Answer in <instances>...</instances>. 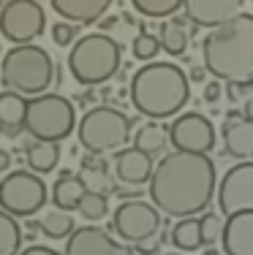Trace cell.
<instances>
[{
  "label": "cell",
  "instance_id": "7a4b0ae2",
  "mask_svg": "<svg viewBox=\"0 0 253 255\" xmlns=\"http://www.w3.org/2000/svg\"><path fill=\"white\" fill-rule=\"evenodd\" d=\"M204 71L226 84H253V14H237L202 41Z\"/></svg>",
  "mask_w": 253,
  "mask_h": 255
},
{
  "label": "cell",
  "instance_id": "836d02e7",
  "mask_svg": "<svg viewBox=\"0 0 253 255\" xmlns=\"http://www.w3.org/2000/svg\"><path fill=\"white\" fill-rule=\"evenodd\" d=\"M240 114H243L245 120H251V123H253V93L243 101V106H240Z\"/></svg>",
  "mask_w": 253,
  "mask_h": 255
},
{
  "label": "cell",
  "instance_id": "4dcf8cb0",
  "mask_svg": "<svg viewBox=\"0 0 253 255\" xmlns=\"http://www.w3.org/2000/svg\"><path fill=\"white\" fill-rule=\"evenodd\" d=\"M52 41L57 46H71L76 41V25H71V22H55L52 25Z\"/></svg>",
  "mask_w": 253,
  "mask_h": 255
},
{
  "label": "cell",
  "instance_id": "2e32d148",
  "mask_svg": "<svg viewBox=\"0 0 253 255\" xmlns=\"http://www.w3.org/2000/svg\"><path fill=\"white\" fill-rule=\"evenodd\" d=\"M153 157L139 152V149L128 147V149H117L114 152V179L120 185H128V187H139L150 179L153 174Z\"/></svg>",
  "mask_w": 253,
  "mask_h": 255
},
{
  "label": "cell",
  "instance_id": "3957f363",
  "mask_svg": "<svg viewBox=\"0 0 253 255\" xmlns=\"http://www.w3.org/2000/svg\"><path fill=\"white\" fill-rule=\"evenodd\" d=\"M131 103L136 112L150 120L174 117L191 101V82L180 65L174 63H150L142 65L128 84Z\"/></svg>",
  "mask_w": 253,
  "mask_h": 255
},
{
  "label": "cell",
  "instance_id": "f546056e",
  "mask_svg": "<svg viewBox=\"0 0 253 255\" xmlns=\"http://www.w3.org/2000/svg\"><path fill=\"white\" fill-rule=\"evenodd\" d=\"M158 49H161L158 35H153V33H139L134 38V44H131L134 57L136 60H144V63H153V60L158 57Z\"/></svg>",
  "mask_w": 253,
  "mask_h": 255
},
{
  "label": "cell",
  "instance_id": "6da1fadb",
  "mask_svg": "<svg viewBox=\"0 0 253 255\" xmlns=\"http://www.w3.org/2000/svg\"><path fill=\"white\" fill-rule=\"evenodd\" d=\"M150 204L166 217H194L215 196V163L202 152H166L147 179Z\"/></svg>",
  "mask_w": 253,
  "mask_h": 255
},
{
  "label": "cell",
  "instance_id": "d6a6232c",
  "mask_svg": "<svg viewBox=\"0 0 253 255\" xmlns=\"http://www.w3.org/2000/svg\"><path fill=\"white\" fill-rule=\"evenodd\" d=\"M16 255H60V253L52 250V247H46V245H30L25 250H19Z\"/></svg>",
  "mask_w": 253,
  "mask_h": 255
},
{
  "label": "cell",
  "instance_id": "9c48e42d",
  "mask_svg": "<svg viewBox=\"0 0 253 255\" xmlns=\"http://www.w3.org/2000/svg\"><path fill=\"white\" fill-rule=\"evenodd\" d=\"M46 30V14L38 0H5L0 8V35L11 44H33Z\"/></svg>",
  "mask_w": 253,
  "mask_h": 255
},
{
  "label": "cell",
  "instance_id": "ac0fdd59",
  "mask_svg": "<svg viewBox=\"0 0 253 255\" xmlns=\"http://www.w3.org/2000/svg\"><path fill=\"white\" fill-rule=\"evenodd\" d=\"M109 5L112 0H52V8L65 22H76V25H93L104 19Z\"/></svg>",
  "mask_w": 253,
  "mask_h": 255
},
{
  "label": "cell",
  "instance_id": "e0dca14e",
  "mask_svg": "<svg viewBox=\"0 0 253 255\" xmlns=\"http://www.w3.org/2000/svg\"><path fill=\"white\" fill-rule=\"evenodd\" d=\"M224 255H253V212H237L224 223Z\"/></svg>",
  "mask_w": 253,
  "mask_h": 255
},
{
  "label": "cell",
  "instance_id": "d4e9b609",
  "mask_svg": "<svg viewBox=\"0 0 253 255\" xmlns=\"http://www.w3.org/2000/svg\"><path fill=\"white\" fill-rule=\"evenodd\" d=\"M38 228H41V234L49 236V239H65V236H68L76 226H74V217H71V212L49 209V212H46V215L38 220Z\"/></svg>",
  "mask_w": 253,
  "mask_h": 255
},
{
  "label": "cell",
  "instance_id": "4316f807",
  "mask_svg": "<svg viewBox=\"0 0 253 255\" xmlns=\"http://www.w3.org/2000/svg\"><path fill=\"white\" fill-rule=\"evenodd\" d=\"M76 212L84 217L87 223H98L104 220L106 215H109V201H106V193H95V190H87L82 196L79 206H76Z\"/></svg>",
  "mask_w": 253,
  "mask_h": 255
},
{
  "label": "cell",
  "instance_id": "7c38bea8",
  "mask_svg": "<svg viewBox=\"0 0 253 255\" xmlns=\"http://www.w3.org/2000/svg\"><path fill=\"white\" fill-rule=\"evenodd\" d=\"M169 144L180 152H202L207 155L215 147V128L207 117L196 112L180 114L172 125L166 128Z\"/></svg>",
  "mask_w": 253,
  "mask_h": 255
},
{
  "label": "cell",
  "instance_id": "8d00e7d4",
  "mask_svg": "<svg viewBox=\"0 0 253 255\" xmlns=\"http://www.w3.org/2000/svg\"><path fill=\"white\" fill-rule=\"evenodd\" d=\"M114 25H117V19H114V16H106V19L101 22V27H114Z\"/></svg>",
  "mask_w": 253,
  "mask_h": 255
},
{
  "label": "cell",
  "instance_id": "7402d4cb",
  "mask_svg": "<svg viewBox=\"0 0 253 255\" xmlns=\"http://www.w3.org/2000/svg\"><path fill=\"white\" fill-rule=\"evenodd\" d=\"M158 44L161 49L172 57H180L188 49V30H185L183 19H166L161 22V33H158Z\"/></svg>",
  "mask_w": 253,
  "mask_h": 255
},
{
  "label": "cell",
  "instance_id": "ba28073f",
  "mask_svg": "<svg viewBox=\"0 0 253 255\" xmlns=\"http://www.w3.org/2000/svg\"><path fill=\"white\" fill-rule=\"evenodd\" d=\"M49 190L41 174L16 168L0 179V209L11 217H33L46 206Z\"/></svg>",
  "mask_w": 253,
  "mask_h": 255
},
{
  "label": "cell",
  "instance_id": "d590c367",
  "mask_svg": "<svg viewBox=\"0 0 253 255\" xmlns=\"http://www.w3.org/2000/svg\"><path fill=\"white\" fill-rule=\"evenodd\" d=\"M191 79H194V82H202V79H204V68H199V65H196V68L191 71ZM191 79H188V82H191Z\"/></svg>",
  "mask_w": 253,
  "mask_h": 255
},
{
  "label": "cell",
  "instance_id": "cb8c5ba5",
  "mask_svg": "<svg viewBox=\"0 0 253 255\" xmlns=\"http://www.w3.org/2000/svg\"><path fill=\"white\" fill-rule=\"evenodd\" d=\"M169 242H172L177 250L183 253H194L202 247V234H199V217H180L172 226V234H169Z\"/></svg>",
  "mask_w": 253,
  "mask_h": 255
},
{
  "label": "cell",
  "instance_id": "e575fe53",
  "mask_svg": "<svg viewBox=\"0 0 253 255\" xmlns=\"http://www.w3.org/2000/svg\"><path fill=\"white\" fill-rule=\"evenodd\" d=\"M8 166H11V152L8 149H0V174L8 171Z\"/></svg>",
  "mask_w": 253,
  "mask_h": 255
},
{
  "label": "cell",
  "instance_id": "9a60e30c",
  "mask_svg": "<svg viewBox=\"0 0 253 255\" xmlns=\"http://www.w3.org/2000/svg\"><path fill=\"white\" fill-rule=\"evenodd\" d=\"M224 147L226 155L240 160L253 157V123L240 114V109H229L224 117Z\"/></svg>",
  "mask_w": 253,
  "mask_h": 255
},
{
  "label": "cell",
  "instance_id": "603a6c76",
  "mask_svg": "<svg viewBox=\"0 0 253 255\" xmlns=\"http://www.w3.org/2000/svg\"><path fill=\"white\" fill-rule=\"evenodd\" d=\"M166 144H169L166 128H161L158 123L142 125L134 138V149H139V152L150 155V157H158L161 152H166Z\"/></svg>",
  "mask_w": 253,
  "mask_h": 255
},
{
  "label": "cell",
  "instance_id": "484cf974",
  "mask_svg": "<svg viewBox=\"0 0 253 255\" xmlns=\"http://www.w3.org/2000/svg\"><path fill=\"white\" fill-rule=\"evenodd\" d=\"M22 247V228L16 217L0 209V255H16Z\"/></svg>",
  "mask_w": 253,
  "mask_h": 255
},
{
  "label": "cell",
  "instance_id": "44dd1931",
  "mask_svg": "<svg viewBox=\"0 0 253 255\" xmlns=\"http://www.w3.org/2000/svg\"><path fill=\"white\" fill-rule=\"evenodd\" d=\"M25 157H27L30 171L49 174V171H55L60 163V147L55 141H38V138H33V144L25 147Z\"/></svg>",
  "mask_w": 253,
  "mask_h": 255
},
{
  "label": "cell",
  "instance_id": "83f0119b",
  "mask_svg": "<svg viewBox=\"0 0 253 255\" xmlns=\"http://www.w3.org/2000/svg\"><path fill=\"white\" fill-rule=\"evenodd\" d=\"M131 5H134L142 16L164 19V16H172L183 8V0H131Z\"/></svg>",
  "mask_w": 253,
  "mask_h": 255
},
{
  "label": "cell",
  "instance_id": "f35d334b",
  "mask_svg": "<svg viewBox=\"0 0 253 255\" xmlns=\"http://www.w3.org/2000/svg\"><path fill=\"white\" fill-rule=\"evenodd\" d=\"M164 255H185V253H180V250H177V253H164Z\"/></svg>",
  "mask_w": 253,
  "mask_h": 255
},
{
  "label": "cell",
  "instance_id": "52a82bcc",
  "mask_svg": "<svg viewBox=\"0 0 253 255\" xmlns=\"http://www.w3.org/2000/svg\"><path fill=\"white\" fill-rule=\"evenodd\" d=\"M74 128H76V109L68 98L55 93H41L27 101L25 130L33 138L60 144L63 138L71 136Z\"/></svg>",
  "mask_w": 253,
  "mask_h": 255
},
{
  "label": "cell",
  "instance_id": "74e56055",
  "mask_svg": "<svg viewBox=\"0 0 253 255\" xmlns=\"http://www.w3.org/2000/svg\"><path fill=\"white\" fill-rule=\"evenodd\" d=\"M204 255H224V253H221V250H213V247H210V250L204 253Z\"/></svg>",
  "mask_w": 253,
  "mask_h": 255
},
{
  "label": "cell",
  "instance_id": "5bb4252c",
  "mask_svg": "<svg viewBox=\"0 0 253 255\" xmlns=\"http://www.w3.org/2000/svg\"><path fill=\"white\" fill-rule=\"evenodd\" d=\"M245 0H183V8L194 27H218L232 16L243 14Z\"/></svg>",
  "mask_w": 253,
  "mask_h": 255
},
{
  "label": "cell",
  "instance_id": "8fae6325",
  "mask_svg": "<svg viewBox=\"0 0 253 255\" xmlns=\"http://www.w3.org/2000/svg\"><path fill=\"white\" fill-rule=\"evenodd\" d=\"M221 215L232 217L237 212H253V160H240L215 185Z\"/></svg>",
  "mask_w": 253,
  "mask_h": 255
},
{
  "label": "cell",
  "instance_id": "1f68e13d",
  "mask_svg": "<svg viewBox=\"0 0 253 255\" xmlns=\"http://www.w3.org/2000/svg\"><path fill=\"white\" fill-rule=\"evenodd\" d=\"M221 95H224V87H221L218 79H215V82H207V84H204V101H207V103H218Z\"/></svg>",
  "mask_w": 253,
  "mask_h": 255
},
{
  "label": "cell",
  "instance_id": "8992f818",
  "mask_svg": "<svg viewBox=\"0 0 253 255\" xmlns=\"http://www.w3.org/2000/svg\"><path fill=\"white\" fill-rule=\"evenodd\" d=\"M131 130H134V123L120 109L95 106L79 120L76 136L90 155H106L123 149L131 141Z\"/></svg>",
  "mask_w": 253,
  "mask_h": 255
},
{
  "label": "cell",
  "instance_id": "277c9868",
  "mask_svg": "<svg viewBox=\"0 0 253 255\" xmlns=\"http://www.w3.org/2000/svg\"><path fill=\"white\" fill-rule=\"evenodd\" d=\"M55 82V60L35 44H16L0 57V84L5 90L35 98Z\"/></svg>",
  "mask_w": 253,
  "mask_h": 255
},
{
  "label": "cell",
  "instance_id": "ffe728a7",
  "mask_svg": "<svg viewBox=\"0 0 253 255\" xmlns=\"http://www.w3.org/2000/svg\"><path fill=\"white\" fill-rule=\"evenodd\" d=\"M84 193H87V185H84V179L79 177V174L63 171L55 179V185H52V196L49 198H52V204H55L57 209L76 212V206H79Z\"/></svg>",
  "mask_w": 253,
  "mask_h": 255
},
{
  "label": "cell",
  "instance_id": "30bf717a",
  "mask_svg": "<svg viewBox=\"0 0 253 255\" xmlns=\"http://www.w3.org/2000/svg\"><path fill=\"white\" fill-rule=\"evenodd\" d=\"M112 231L125 245H136V242L153 239L161 231V212L153 204L142 201V198H128V201H123L114 209Z\"/></svg>",
  "mask_w": 253,
  "mask_h": 255
},
{
  "label": "cell",
  "instance_id": "5b68a950",
  "mask_svg": "<svg viewBox=\"0 0 253 255\" xmlns=\"http://www.w3.org/2000/svg\"><path fill=\"white\" fill-rule=\"evenodd\" d=\"M120 44L104 33L82 35L68 52V71L82 87L104 84L120 71Z\"/></svg>",
  "mask_w": 253,
  "mask_h": 255
},
{
  "label": "cell",
  "instance_id": "f1b7e54d",
  "mask_svg": "<svg viewBox=\"0 0 253 255\" xmlns=\"http://www.w3.org/2000/svg\"><path fill=\"white\" fill-rule=\"evenodd\" d=\"M224 217L218 212H207L204 217H199V234H202V245H218L224 236Z\"/></svg>",
  "mask_w": 253,
  "mask_h": 255
},
{
  "label": "cell",
  "instance_id": "d6986e66",
  "mask_svg": "<svg viewBox=\"0 0 253 255\" xmlns=\"http://www.w3.org/2000/svg\"><path fill=\"white\" fill-rule=\"evenodd\" d=\"M25 109L27 98L14 90L0 93V133L3 136H19L25 130Z\"/></svg>",
  "mask_w": 253,
  "mask_h": 255
},
{
  "label": "cell",
  "instance_id": "ab89813d",
  "mask_svg": "<svg viewBox=\"0 0 253 255\" xmlns=\"http://www.w3.org/2000/svg\"><path fill=\"white\" fill-rule=\"evenodd\" d=\"M0 57H3V52H0Z\"/></svg>",
  "mask_w": 253,
  "mask_h": 255
},
{
  "label": "cell",
  "instance_id": "4fadbf2b",
  "mask_svg": "<svg viewBox=\"0 0 253 255\" xmlns=\"http://www.w3.org/2000/svg\"><path fill=\"white\" fill-rule=\"evenodd\" d=\"M63 255H136L125 242H117L106 228H98L95 223L82 228H74L65 239Z\"/></svg>",
  "mask_w": 253,
  "mask_h": 255
}]
</instances>
